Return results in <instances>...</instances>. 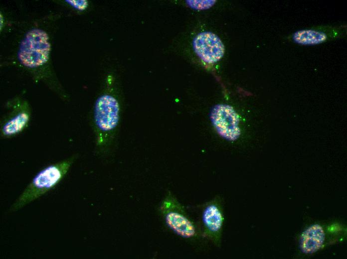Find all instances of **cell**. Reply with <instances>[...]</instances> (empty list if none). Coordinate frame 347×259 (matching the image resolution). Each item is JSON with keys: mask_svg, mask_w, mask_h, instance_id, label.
<instances>
[{"mask_svg": "<svg viewBox=\"0 0 347 259\" xmlns=\"http://www.w3.org/2000/svg\"><path fill=\"white\" fill-rule=\"evenodd\" d=\"M120 120L117 99L109 93L100 95L95 102L91 122L98 154L107 155L113 149L118 136Z\"/></svg>", "mask_w": 347, "mask_h": 259, "instance_id": "6da1fadb", "label": "cell"}, {"mask_svg": "<svg viewBox=\"0 0 347 259\" xmlns=\"http://www.w3.org/2000/svg\"><path fill=\"white\" fill-rule=\"evenodd\" d=\"M78 157V154L74 153L41 169L11 205L9 211L20 210L54 188L63 179Z\"/></svg>", "mask_w": 347, "mask_h": 259, "instance_id": "7a4b0ae2", "label": "cell"}, {"mask_svg": "<svg viewBox=\"0 0 347 259\" xmlns=\"http://www.w3.org/2000/svg\"><path fill=\"white\" fill-rule=\"evenodd\" d=\"M160 210L166 224L175 234L199 245L205 243L199 224L188 217L183 207L171 194L164 199Z\"/></svg>", "mask_w": 347, "mask_h": 259, "instance_id": "3957f363", "label": "cell"}, {"mask_svg": "<svg viewBox=\"0 0 347 259\" xmlns=\"http://www.w3.org/2000/svg\"><path fill=\"white\" fill-rule=\"evenodd\" d=\"M198 223L203 238L217 248H220L225 221L223 200L220 195L197 206Z\"/></svg>", "mask_w": 347, "mask_h": 259, "instance_id": "277c9868", "label": "cell"}, {"mask_svg": "<svg viewBox=\"0 0 347 259\" xmlns=\"http://www.w3.org/2000/svg\"><path fill=\"white\" fill-rule=\"evenodd\" d=\"M49 37L40 29L29 31L21 41L18 52L20 63L29 68H36L45 63L50 51Z\"/></svg>", "mask_w": 347, "mask_h": 259, "instance_id": "5b68a950", "label": "cell"}, {"mask_svg": "<svg viewBox=\"0 0 347 259\" xmlns=\"http://www.w3.org/2000/svg\"><path fill=\"white\" fill-rule=\"evenodd\" d=\"M212 122L218 133L223 138L233 141L240 134L238 114L230 106L217 105L211 113Z\"/></svg>", "mask_w": 347, "mask_h": 259, "instance_id": "8992f818", "label": "cell"}, {"mask_svg": "<svg viewBox=\"0 0 347 259\" xmlns=\"http://www.w3.org/2000/svg\"><path fill=\"white\" fill-rule=\"evenodd\" d=\"M193 47L199 57L207 63L217 62L224 53V46L221 40L211 32L197 34L193 39Z\"/></svg>", "mask_w": 347, "mask_h": 259, "instance_id": "52a82bcc", "label": "cell"}, {"mask_svg": "<svg viewBox=\"0 0 347 259\" xmlns=\"http://www.w3.org/2000/svg\"><path fill=\"white\" fill-rule=\"evenodd\" d=\"M30 113L25 104H17L0 122V136L7 139L23 131L28 126Z\"/></svg>", "mask_w": 347, "mask_h": 259, "instance_id": "ba28073f", "label": "cell"}, {"mask_svg": "<svg viewBox=\"0 0 347 259\" xmlns=\"http://www.w3.org/2000/svg\"><path fill=\"white\" fill-rule=\"evenodd\" d=\"M326 34L322 32L313 30H302L297 31L293 35V39L301 44H315L326 40Z\"/></svg>", "mask_w": 347, "mask_h": 259, "instance_id": "9c48e42d", "label": "cell"}, {"mask_svg": "<svg viewBox=\"0 0 347 259\" xmlns=\"http://www.w3.org/2000/svg\"><path fill=\"white\" fill-rule=\"evenodd\" d=\"M187 4L195 9H204L210 7L215 0H186Z\"/></svg>", "mask_w": 347, "mask_h": 259, "instance_id": "30bf717a", "label": "cell"}, {"mask_svg": "<svg viewBox=\"0 0 347 259\" xmlns=\"http://www.w3.org/2000/svg\"><path fill=\"white\" fill-rule=\"evenodd\" d=\"M65 1L73 7L80 10L85 9L88 5V2L85 0H66Z\"/></svg>", "mask_w": 347, "mask_h": 259, "instance_id": "8fae6325", "label": "cell"}]
</instances>
